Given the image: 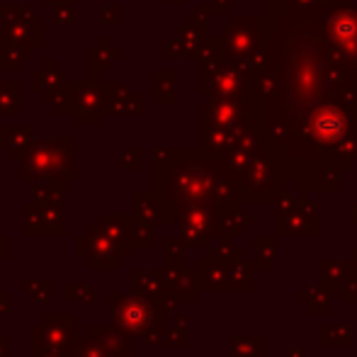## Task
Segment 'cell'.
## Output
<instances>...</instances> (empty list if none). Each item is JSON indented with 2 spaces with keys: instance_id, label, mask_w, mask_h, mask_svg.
<instances>
[{
  "instance_id": "3957f363",
  "label": "cell",
  "mask_w": 357,
  "mask_h": 357,
  "mask_svg": "<svg viewBox=\"0 0 357 357\" xmlns=\"http://www.w3.org/2000/svg\"><path fill=\"white\" fill-rule=\"evenodd\" d=\"M75 255H78L90 270H119L124 260L132 258L117 241H112L100 229L98 221L90 224L88 231L75 238Z\"/></svg>"
},
{
  "instance_id": "8992f818",
  "label": "cell",
  "mask_w": 357,
  "mask_h": 357,
  "mask_svg": "<svg viewBox=\"0 0 357 357\" xmlns=\"http://www.w3.org/2000/svg\"><path fill=\"white\" fill-rule=\"evenodd\" d=\"M75 90V124L95 127L105 117V83L102 80H83L73 83Z\"/></svg>"
},
{
  "instance_id": "f1b7e54d",
  "label": "cell",
  "mask_w": 357,
  "mask_h": 357,
  "mask_svg": "<svg viewBox=\"0 0 357 357\" xmlns=\"http://www.w3.org/2000/svg\"><path fill=\"white\" fill-rule=\"evenodd\" d=\"M32 357H68L61 350H32Z\"/></svg>"
},
{
  "instance_id": "ba28073f",
  "label": "cell",
  "mask_w": 357,
  "mask_h": 357,
  "mask_svg": "<svg viewBox=\"0 0 357 357\" xmlns=\"http://www.w3.org/2000/svg\"><path fill=\"white\" fill-rule=\"evenodd\" d=\"M88 335H93L100 343V348L105 350L107 357H129L132 355V333L124 331L122 326H88L85 331Z\"/></svg>"
},
{
  "instance_id": "6da1fadb",
  "label": "cell",
  "mask_w": 357,
  "mask_h": 357,
  "mask_svg": "<svg viewBox=\"0 0 357 357\" xmlns=\"http://www.w3.org/2000/svg\"><path fill=\"white\" fill-rule=\"evenodd\" d=\"M75 155H78V144L73 137L39 139L20 160V178L24 183H39V180L75 183L78 178Z\"/></svg>"
},
{
  "instance_id": "4fadbf2b",
  "label": "cell",
  "mask_w": 357,
  "mask_h": 357,
  "mask_svg": "<svg viewBox=\"0 0 357 357\" xmlns=\"http://www.w3.org/2000/svg\"><path fill=\"white\" fill-rule=\"evenodd\" d=\"M37 49L32 47H22V44H10V42H0V71L3 73H13L20 71L24 61L34 56Z\"/></svg>"
},
{
  "instance_id": "5bb4252c",
  "label": "cell",
  "mask_w": 357,
  "mask_h": 357,
  "mask_svg": "<svg viewBox=\"0 0 357 357\" xmlns=\"http://www.w3.org/2000/svg\"><path fill=\"white\" fill-rule=\"evenodd\" d=\"M22 83L20 80H0V117H20L22 102H20Z\"/></svg>"
},
{
  "instance_id": "7a4b0ae2",
  "label": "cell",
  "mask_w": 357,
  "mask_h": 357,
  "mask_svg": "<svg viewBox=\"0 0 357 357\" xmlns=\"http://www.w3.org/2000/svg\"><path fill=\"white\" fill-rule=\"evenodd\" d=\"M160 311L158 304L149 296L139 294H119V291H112L109 294V314H112V321L117 326H122L129 333H139L144 335L146 331L160 326Z\"/></svg>"
},
{
  "instance_id": "9c48e42d",
  "label": "cell",
  "mask_w": 357,
  "mask_h": 357,
  "mask_svg": "<svg viewBox=\"0 0 357 357\" xmlns=\"http://www.w3.org/2000/svg\"><path fill=\"white\" fill-rule=\"evenodd\" d=\"M142 95L127 83H105V114H139Z\"/></svg>"
},
{
  "instance_id": "7402d4cb",
  "label": "cell",
  "mask_w": 357,
  "mask_h": 357,
  "mask_svg": "<svg viewBox=\"0 0 357 357\" xmlns=\"http://www.w3.org/2000/svg\"><path fill=\"white\" fill-rule=\"evenodd\" d=\"M134 202H137V209L144 219L149 221H163V212H160V204L155 202L153 195H144V192H137L134 195Z\"/></svg>"
},
{
  "instance_id": "52a82bcc",
  "label": "cell",
  "mask_w": 357,
  "mask_h": 357,
  "mask_svg": "<svg viewBox=\"0 0 357 357\" xmlns=\"http://www.w3.org/2000/svg\"><path fill=\"white\" fill-rule=\"evenodd\" d=\"M0 42L42 49L44 47V20H42V15L27 10L20 20H13V22H0Z\"/></svg>"
},
{
  "instance_id": "44dd1931",
  "label": "cell",
  "mask_w": 357,
  "mask_h": 357,
  "mask_svg": "<svg viewBox=\"0 0 357 357\" xmlns=\"http://www.w3.org/2000/svg\"><path fill=\"white\" fill-rule=\"evenodd\" d=\"M63 294H66L68 304H93V301L98 299V294H95V291L90 289L88 284L73 282V280H68V282H66V289H63Z\"/></svg>"
},
{
  "instance_id": "cb8c5ba5",
  "label": "cell",
  "mask_w": 357,
  "mask_h": 357,
  "mask_svg": "<svg viewBox=\"0 0 357 357\" xmlns=\"http://www.w3.org/2000/svg\"><path fill=\"white\" fill-rule=\"evenodd\" d=\"M100 24H109V27L122 24V8L119 5H102L100 8Z\"/></svg>"
},
{
  "instance_id": "ffe728a7",
  "label": "cell",
  "mask_w": 357,
  "mask_h": 357,
  "mask_svg": "<svg viewBox=\"0 0 357 357\" xmlns=\"http://www.w3.org/2000/svg\"><path fill=\"white\" fill-rule=\"evenodd\" d=\"M132 241L134 245H142V248L153 245V221L144 219L142 214L132 216Z\"/></svg>"
},
{
  "instance_id": "f546056e",
  "label": "cell",
  "mask_w": 357,
  "mask_h": 357,
  "mask_svg": "<svg viewBox=\"0 0 357 357\" xmlns=\"http://www.w3.org/2000/svg\"><path fill=\"white\" fill-rule=\"evenodd\" d=\"M10 345H13V338L10 335H0V357H8Z\"/></svg>"
},
{
  "instance_id": "603a6c76",
  "label": "cell",
  "mask_w": 357,
  "mask_h": 357,
  "mask_svg": "<svg viewBox=\"0 0 357 357\" xmlns=\"http://www.w3.org/2000/svg\"><path fill=\"white\" fill-rule=\"evenodd\" d=\"M75 20H78V15H75V3H63L54 8V22H56L59 27H71V24H75Z\"/></svg>"
},
{
  "instance_id": "4316f807",
  "label": "cell",
  "mask_w": 357,
  "mask_h": 357,
  "mask_svg": "<svg viewBox=\"0 0 357 357\" xmlns=\"http://www.w3.org/2000/svg\"><path fill=\"white\" fill-rule=\"evenodd\" d=\"M10 301H13V294H10V291H0V316H8L10 311H13Z\"/></svg>"
},
{
  "instance_id": "7c38bea8",
  "label": "cell",
  "mask_w": 357,
  "mask_h": 357,
  "mask_svg": "<svg viewBox=\"0 0 357 357\" xmlns=\"http://www.w3.org/2000/svg\"><path fill=\"white\" fill-rule=\"evenodd\" d=\"M98 224L105 234L109 236L112 241H117L129 255H132L134 248V241H132V216H124V214H100L98 216Z\"/></svg>"
},
{
  "instance_id": "e0dca14e",
  "label": "cell",
  "mask_w": 357,
  "mask_h": 357,
  "mask_svg": "<svg viewBox=\"0 0 357 357\" xmlns=\"http://www.w3.org/2000/svg\"><path fill=\"white\" fill-rule=\"evenodd\" d=\"M66 183L63 180H39L32 188L34 202H63Z\"/></svg>"
},
{
  "instance_id": "9a60e30c",
  "label": "cell",
  "mask_w": 357,
  "mask_h": 357,
  "mask_svg": "<svg viewBox=\"0 0 357 357\" xmlns=\"http://www.w3.org/2000/svg\"><path fill=\"white\" fill-rule=\"evenodd\" d=\"M34 144V132L27 124H15L10 127V137H8V153L13 160H22V155L27 153V149Z\"/></svg>"
},
{
  "instance_id": "30bf717a",
  "label": "cell",
  "mask_w": 357,
  "mask_h": 357,
  "mask_svg": "<svg viewBox=\"0 0 357 357\" xmlns=\"http://www.w3.org/2000/svg\"><path fill=\"white\" fill-rule=\"evenodd\" d=\"M122 59V52L117 47H112L107 37H100L95 47H90L85 52V66H88V80H98L102 73H107L112 68L114 61Z\"/></svg>"
},
{
  "instance_id": "2e32d148",
  "label": "cell",
  "mask_w": 357,
  "mask_h": 357,
  "mask_svg": "<svg viewBox=\"0 0 357 357\" xmlns=\"http://www.w3.org/2000/svg\"><path fill=\"white\" fill-rule=\"evenodd\" d=\"M44 102L52 105L54 112H56L59 117H71V114H75V90H73V83H71V80H68V83H63L61 88H59L54 95H49Z\"/></svg>"
},
{
  "instance_id": "ac0fdd59",
  "label": "cell",
  "mask_w": 357,
  "mask_h": 357,
  "mask_svg": "<svg viewBox=\"0 0 357 357\" xmlns=\"http://www.w3.org/2000/svg\"><path fill=\"white\" fill-rule=\"evenodd\" d=\"M20 289L34 301H49L54 296V291H56V284L52 280H24L20 284Z\"/></svg>"
},
{
  "instance_id": "d6986e66",
  "label": "cell",
  "mask_w": 357,
  "mask_h": 357,
  "mask_svg": "<svg viewBox=\"0 0 357 357\" xmlns=\"http://www.w3.org/2000/svg\"><path fill=\"white\" fill-rule=\"evenodd\" d=\"M68 357H107L105 355V350L100 348V343L93 338V335L85 333L83 338H75L73 345L66 350Z\"/></svg>"
},
{
  "instance_id": "5b68a950",
  "label": "cell",
  "mask_w": 357,
  "mask_h": 357,
  "mask_svg": "<svg viewBox=\"0 0 357 357\" xmlns=\"http://www.w3.org/2000/svg\"><path fill=\"white\" fill-rule=\"evenodd\" d=\"M24 216V224L20 234L32 238V236H66L63 226V202H24L20 207Z\"/></svg>"
},
{
  "instance_id": "d4e9b609",
  "label": "cell",
  "mask_w": 357,
  "mask_h": 357,
  "mask_svg": "<svg viewBox=\"0 0 357 357\" xmlns=\"http://www.w3.org/2000/svg\"><path fill=\"white\" fill-rule=\"evenodd\" d=\"M119 165H122V168L142 170V149H122V153H119Z\"/></svg>"
},
{
  "instance_id": "8fae6325",
  "label": "cell",
  "mask_w": 357,
  "mask_h": 357,
  "mask_svg": "<svg viewBox=\"0 0 357 357\" xmlns=\"http://www.w3.org/2000/svg\"><path fill=\"white\" fill-rule=\"evenodd\" d=\"M63 83H68L66 73L56 66L54 59H44V66L32 73V90L37 95H42V100H47L49 95L56 93Z\"/></svg>"
},
{
  "instance_id": "83f0119b",
  "label": "cell",
  "mask_w": 357,
  "mask_h": 357,
  "mask_svg": "<svg viewBox=\"0 0 357 357\" xmlns=\"http://www.w3.org/2000/svg\"><path fill=\"white\" fill-rule=\"evenodd\" d=\"M10 245H13V241H10L8 236L0 234V260H5V258L13 255V248H10Z\"/></svg>"
},
{
  "instance_id": "4dcf8cb0",
  "label": "cell",
  "mask_w": 357,
  "mask_h": 357,
  "mask_svg": "<svg viewBox=\"0 0 357 357\" xmlns=\"http://www.w3.org/2000/svg\"><path fill=\"white\" fill-rule=\"evenodd\" d=\"M8 137H10V127L8 124H0V149L8 146Z\"/></svg>"
},
{
  "instance_id": "1f68e13d",
  "label": "cell",
  "mask_w": 357,
  "mask_h": 357,
  "mask_svg": "<svg viewBox=\"0 0 357 357\" xmlns=\"http://www.w3.org/2000/svg\"><path fill=\"white\" fill-rule=\"evenodd\" d=\"M63 3H75V0H44V5H52V8H56V5H63Z\"/></svg>"
},
{
  "instance_id": "484cf974",
  "label": "cell",
  "mask_w": 357,
  "mask_h": 357,
  "mask_svg": "<svg viewBox=\"0 0 357 357\" xmlns=\"http://www.w3.org/2000/svg\"><path fill=\"white\" fill-rule=\"evenodd\" d=\"M27 13V8L22 5H0V22H13V20H20Z\"/></svg>"
},
{
  "instance_id": "277c9868",
  "label": "cell",
  "mask_w": 357,
  "mask_h": 357,
  "mask_svg": "<svg viewBox=\"0 0 357 357\" xmlns=\"http://www.w3.org/2000/svg\"><path fill=\"white\" fill-rule=\"evenodd\" d=\"M78 338L75 314H47L42 324L32 326V350H61L66 353Z\"/></svg>"
}]
</instances>
